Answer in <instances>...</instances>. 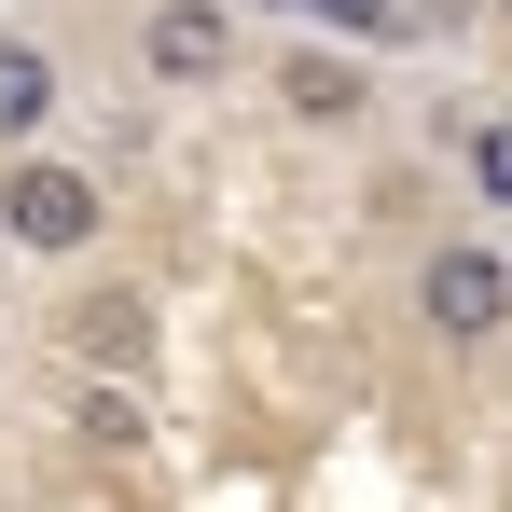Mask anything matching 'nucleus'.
<instances>
[{
  "label": "nucleus",
  "mask_w": 512,
  "mask_h": 512,
  "mask_svg": "<svg viewBox=\"0 0 512 512\" xmlns=\"http://www.w3.org/2000/svg\"><path fill=\"white\" fill-rule=\"evenodd\" d=\"M42 125H56V56L0 28V139H42Z\"/></svg>",
  "instance_id": "4"
},
{
  "label": "nucleus",
  "mask_w": 512,
  "mask_h": 512,
  "mask_svg": "<svg viewBox=\"0 0 512 512\" xmlns=\"http://www.w3.org/2000/svg\"><path fill=\"white\" fill-rule=\"evenodd\" d=\"M139 70H153V84H222V70H236V14H222V0H153V14H139Z\"/></svg>",
  "instance_id": "3"
},
{
  "label": "nucleus",
  "mask_w": 512,
  "mask_h": 512,
  "mask_svg": "<svg viewBox=\"0 0 512 512\" xmlns=\"http://www.w3.org/2000/svg\"><path fill=\"white\" fill-rule=\"evenodd\" d=\"M70 333H84V374H97V360H111V374H139V360H153V305H139V291H97Z\"/></svg>",
  "instance_id": "5"
},
{
  "label": "nucleus",
  "mask_w": 512,
  "mask_h": 512,
  "mask_svg": "<svg viewBox=\"0 0 512 512\" xmlns=\"http://www.w3.org/2000/svg\"><path fill=\"white\" fill-rule=\"evenodd\" d=\"M84 443H139V402L125 388H84Z\"/></svg>",
  "instance_id": "8"
},
{
  "label": "nucleus",
  "mask_w": 512,
  "mask_h": 512,
  "mask_svg": "<svg viewBox=\"0 0 512 512\" xmlns=\"http://www.w3.org/2000/svg\"><path fill=\"white\" fill-rule=\"evenodd\" d=\"M277 97H291V111H305V125H346V111H360V70H346V56H319V42H305V56H291V70H277Z\"/></svg>",
  "instance_id": "6"
},
{
  "label": "nucleus",
  "mask_w": 512,
  "mask_h": 512,
  "mask_svg": "<svg viewBox=\"0 0 512 512\" xmlns=\"http://www.w3.org/2000/svg\"><path fill=\"white\" fill-rule=\"evenodd\" d=\"M416 319L443 346H499L512 333V263L485 250V236H443V250L416 263Z\"/></svg>",
  "instance_id": "1"
},
{
  "label": "nucleus",
  "mask_w": 512,
  "mask_h": 512,
  "mask_svg": "<svg viewBox=\"0 0 512 512\" xmlns=\"http://www.w3.org/2000/svg\"><path fill=\"white\" fill-rule=\"evenodd\" d=\"M499 14H512V0H499Z\"/></svg>",
  "instance_id": "10"
},
{
  "label": "nucleus",
  "mask_w": 512,
  "mask_h": 512,
  "mask_svg": "<svg viewBox=\"0 0 512 512\" xmlns=\"http://www.w3.org/2000/svg\"><path fill=\"white\" fill-rule=\"evenodd\" d=\"M305 14H333V28H360V42H402V14H388V0H305Z\"/></svg>",
  "instance_id": "9"
},
{
  "label": "nucleus",
  "mask_w": 512,
  "mask_h": 512,
  "mask_svg": "<svg viewBox=\"0 0 512 512\" xmlns=\"http://www.w3.org/2000/svg\"><path fill=\"white\" fill-rule=\"evenodd\" d=\"M499 263H512V250H499Z\"/></svg>",
  "instance_id": "11"
},
{
  "label": "nucleus",
  "mask_w": 512,
  "mask_h": 512,
  "mask_svg": "<svg viewBox=\"0 0 512 512\" xmlns=\"http://www.w3.org/2000/svg\"><path fill=\"white\" fill-rule=\"evenodd\" d=\"M97 180L84 167H56V153H28V167H0V236L14 250H42V263H70V250H97Z\"/></svg>",
  "instance_id": "2"
},
{
  "label": "nucleus",
  "mask_w": 512,
  "mask_h": 512,
  "mask_svg": "<svg viewBox=\"0 0 512 512\" xmlns=\"http://www.w3.org/2000/svg\"><path fill=\"white\" fill-rule=\"evenodd\" d=\"M471 194L512 208V111H499V125H471Z\"/></svg>",
  "instance_id": "7"
}]
</instances>
